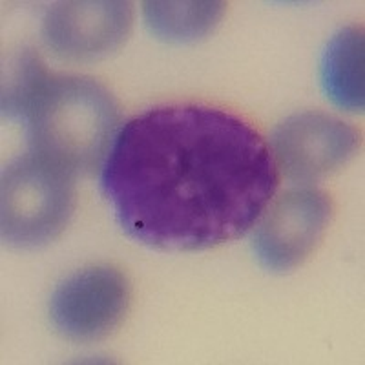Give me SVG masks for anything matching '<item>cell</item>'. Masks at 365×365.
Listing matches in <instances>:
<instances>
[{
    "label": "cell",
    "instance_id": "obj_3",
    "mask_svg": "<svg viewBox=\"0 0 365 365\" xmlns=\"http://www.w3.org/2000/svg\"><path fill=\"white\" fill-rule=\"evenodd\" d=\"M73 178L34 152L6 166L0 187L2 240L15 247L55 240L73 214Z\"/></svg>",
    "mask_w": 365,
    "mask_h": 365
},
{
    "label": "cell",
    "instance_id": "obj_4",
    "mask_svg": "<svg viewBox=\"0 0 365 365\" xmlns=\"http://www.w3.org/2000/svg\"><path fill=\"white\" fill-rule=\"evenodd\" d=\"M128 303L130 285L123 272L108 265L88 267L55 289L50 318L64 338L96 341L119 327Z\"/></svg>",
    "mask_w": 365,
    "mask_h": 365
},
{
    "label": "cell",
    "instance_id": "obj_1",
    "mask_svg": "<svg viewBox=\"0 0 365 365\" xmlns=\"http://www.w3.org/2000/svg\"><path fill=\"white\" fill-rule=\"evenodd\" d=\"M101 185L132 240L158 250H200L243 236L272 200L278 172L245 119L170 104L117 132Z\"/></svg>",
    "mask_w": 365,
    "mask_h": 365
},
{
    "label": "cell",
    "instance_id": "obj_2",
    "mask_svg": "<svg viewBox=\"0 0 365 365\" xmlns=\"http://www.w3.org/2000/svg\"><path fill=\"white\" fill-rule=\"evenodd\" d=\"M21 120L34 154L79 175L97 170L108 158L119 108L112 93L93 79L48 75Z\"/></svg>",
    "mask_w": 365,
    "mask_h": 365
},
{
    "label": "cell",
    "instance_id": "obj_9",
    "mask_svg": "<svg viewBox=\"0 0 365 365\" xmlns=\"http://www.w3.org/2000/svg\"><path fill=\"white\" fill-rule=\"evenodd\" d=\"M225 13V2H145L143 15L155 37L168 42H190L214 29Z\"/></svg>",
    "mask_w": 365,
    "mask_h": 365
},
{
    "label": "cell",
    "instance_id": "obj_7",
    "mask_svg": "<svg viewBox=\"0 0 365 365\" xmlns=\"http://www.w3.org/2000/svg\"><path fill=\"white\" fill-rule=\"evenodd\" d=\"M130 29V2H58L42 21V38L58 57L93 61L115 51Z\"/></svg>",
    "mask_w": 365,
    "mask_h": 365
},
{
    "label": "cell",
    "instance_id": "obj_8",
    "mask_svg": "<svg viewBox=\"0 0 365 365\" xmlns=\"http://www.w3.org/2000/svg\"><path fill=\"white\" fill-rule=\"evenodd\" d=\"M364 29L349 26L329 42L322 61V84L332 103L349 112H361L364 86Z\"/></svg>",
    "mask_w": 365,
    "mask_h": 365
},
{
    "label": "cell",
    "instance_id": "obj_6",
    "mask_svg": "<svg viewBox=\"0 0 365 365\" xmlns=\"http://www.w3.org/2000/svg\"><path fill=\"white\" fill-rule=\"evenodd\" d=\"M274 163L292 181L309 182L338 170L353 158L360 135L338 117L303 112L285 119L272 133Z\"/></svg>",
    "mask_w": 365,
    "mask_h": 365
},
{
    "label": "cell",
    "instance_id": "obj_10",
    "mask_svg": "<svg viewBox=\"0 0 365 365\" xmlns=\"http://www.w3.org/2000/svg\"><path fill=\"white\" fill-rule=\"evenodd\" d=\"M48 75H50L48 70L34 51H22L15 58L13 66L9 68L8 77L2 86V112L4 115L21 119L29 99L34 97L37 88Z\"/></svg>",
    "mask_w": 365,
    "mask_h": 365
},
{
    "label": "cell",
    "instance_id": "obj_5",
    "mask_svg": "<svg viewBox=\"0 0 365 365\" xmlns=\"http://www.w3.org/2000/svg\"><path fill=\"white\" fill-rule=\"evenodd\" d=\"M332 216L329 195L318 188H292L263 214L254 234V252L272 272L303 263L319 243Z\"/></svg>",
    "mask_w": 365,
    "mask_h": 365
}]
</instances>
